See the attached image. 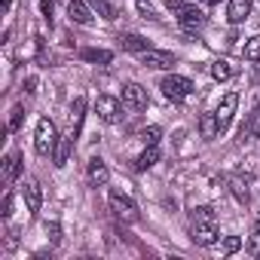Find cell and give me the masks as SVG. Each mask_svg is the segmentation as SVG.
I'll use <instances>...</instances> for the list:
<instances>
[{
    "label": "cell",
    "mask_w": 260,
    "mask_h": 260,
    "mask_svg": "<svg viewBox=\"0 0 260 260\" xmlns=\"http://www.w3.org/2000/svg\"><path fill=\"white\" fill-rule=\"evenodd\" d=\"M80 55H83L86 61H95V64H110V58H113L107 49H83Z\"/></svg>",
    "instance_id": "7402d4cb"
},
{
    "label": "cell",
    "mask_w": 260,
    "mask_h": 260,
    "mask_svg": "<svg viewBox=\"0 0 260 260\" xmlns=\"http://www.w3.org/2000/svg\"><path fill=\"white\" fill-rule=\"evenodd\" d=\"M55 144H58V132H55V122L43 116V119L37 122V135H34V150H37L40 156H49V153L55 150Z\"/></svg>",
    "instance_id": "3957f363"
},
{
    "label": "cell",
    "mask_w": 260,
    "mask_h": 260,
    "mask_svg": "<svg viewBox=\"0 0 260 260\" xmlns=\"http://www.w3.org/2000/svg\"><path fill=\"white\" fill-rule=\"evenodd\" d=\"M193 242L208 248L217 242V220H214V208L211 205H199L193 211Z\"/></svg>",
    "instance_id": "6da1fadb"
},
{
    "label": "cell",
    "mask_w": 260,
    "mask_h": 260,
    "mask_svg": "<svg viewBox=\"0 0 260 260\" xmlns=\"http://www.w3.org/2000/svg\"><path fill=\"white\" fill-rule=\"evenodd\" d=\"M89 7H92V10H95L98 16H104L107 22H113V19H116V10H113V7L107 4V0H89Z\"/></svg>",
    "instance_id": "cb8c5ba5"
},
{
    "label": "cell",
    "mask_w": 260,
    "mask_h": 260,
    "mask_svg": "<svg viewBox=\"0 0 260 260\" xmlns=\"http://www.w3.org/2000/svg\"><path fill=\"white\" fill-rule=\"evenodd\" d=\"M175 55L172 52H162V49H147V52H141V64L144 68H153V71H169V68H175Z\"/></svg>",
    "instance_id": "8992f818"
},
{
    "label": "cell",
    "mask_w": 260,
    "mask_h": 260,
    "mask_svg": "<svg viewBox=\"0 0 260 260\" xmlns=\"http://www.w3.org/2000/svg\"><path fill=\"white\" fill-rule=\"evenodd\" d=\"M119 46H122L125 52H147V49H150V43H147L141 34H125V37H119Z\"/></svg>",
    "instance_id": "e0dca14e"
},
{
    "label": "cell",
    "mask_w": 260,
    "mask_h": 260,
    "mask_svg": "<svg viewBox=\"0 0 260 260\" xmlns=\"http://www.w3.org/2000/svg\"><path fill=\"white\" fill-rule=\"evenodd\" d=\"M159 135H162V128H159V125H150V128H144V132H141V141L150 147V144L159 141Z\"/></svg>",
    "instance_id": "484cf974"
},
{
    "label": "cell",
    "mask_w": 260,
    "mask_h": 260,
    "mask_svg": "<svg viewBox=\"0 0 260 260\" xmlns=\"http://www.w3.org/2000/svg\"><path fill=\"white\" fill-rule=\"evenodd\" d=\"M95 110H98V116H101L104 122H119L122 104H119V98H113V95H98Z\"/></svg>",
    "instance_id": "52a82bcc"
},
{
    "label": "cell",
    "mask_w": 260,
    "mask_h": 260,
    "mask_svg": "<svg viewBox=\"0 0 260 260\" xmlns=\"http://www.w3.org/2000/svg\"><path fill=\"white\" fill-rule=\"evenodd\" d=\"M199 132H202V138H217L220 135V122H217V113H202V119H199Z\"/></svg>",
    "instance_id": "9a60e30c"
},
{
    "label": "cell",
    "mask_w": 260,
    "mask_h": 260,
    "mask_svg": "<svg viewBox=\"0 0 260 260\" xmlns=\"http://www.w3.org/2000/svg\"><path fill=\"white\" fill-rule=\"evenodd\" d=\"M211 77H214V80H230V77H233V68H230V61H223V58L211 61Z\"/></svg>",
    "instance_id": "603a6c76"
},
{
    "label": "cell",
    "mask_w": 260,
    "mask_h": 260,
    "mask_svg": "<svg viewBox=\"0 0 260 260\" xmlns=\"http://www.w3.org/2000/svg\"><path fill=\"white\" fill-rule=\"evenodd\" d=\"M22 113H25L22 107H13V116H10V128H19V125H22Z\"/></svg>",
    "instance_id": "83f0119b"
},
{
    "label": "cell",
    "mask_w": 260,
    "mask_h": 260,
    "mask_svg": "<svg viewBox=\"0 0 260 260\" xmlns=\"http://www.w3.org/2000/svg\"><path fill=\"white\" fill-rule=\"evenodd\" d=\"M40 13H43L46 22H52V0H43V4H40Z\"/></svg>",
    "instance_id": "f1b7e54d"
},
{
    "label": "cell",
    "mask_w": 260,
    "mask_h": 260,
    "mask_svg": "<svg viewBox=\"0 0 260 260\" xmlns=\"http://www.w3.org/2000/svg\"><path fill=\"white\" fill-rule=\"evenodd\" d=\"M107 181H110V172H107L104 159L92 156V159H89V184H92V187H104Z\"/></svg>",
    "instance_id": "7c38bea8"
},
{
    "label": "cell",
    "mask_w": 260,
    "mask_h": 260,
    "mask_svg": "<svg viewBox=\"0 0 260 260\" xmlns=\"http://www.w3.org/2000/svg\"><path fill=\"white\" fill-rule=\"evenodd\" d=\"M239 248H242V239H239V236H226V239H223V245H220V254H226V257H230V254H236Z\"/></svg>",
    "instance_id": "d4e9b609"
},
{
    "label": "cell",
    "mask_w": 260,
    "mask_h": 260,
    "mask_svg": "<svg viewBox=\"0 0 260 260\" xmlns=\"http://www.w3.org/2000/svg\"><path fill=\"white\" fill-rule=\"evenodd\" d=\"M251 132H254V138H260V107L254 113V128H251Z\"/></svg>",
    "instance_id": "1f68e13d"
},
{
    "label": "cell",
    "mask_w": 260,
    "mask_h": 260,
    "mask_svg": "<svg viewBox=\"0 0 260 260\" xmlns=\"http://www.w3.org/2000/svg\"><path fill=\"white\" fill-rule=\"evenodd\" d=\"M254 236H257V239H260V220H257V223H254Z\"/></svg>",
    "instance_id": "d6a6232c"
},
{
    "label": "cell",
    "mask_w": 260,
    "mask_h": 260,
    "mask_svg": "<svg viewBox=\"0 0 260 260\" xmlns=\"http://www.w3.org/2000/svg\"><path fill=\"white\" fill-rule=\"evenodd\" d=\"M107 205H110V211H113V217H119L122 223H135L138 220V205L128 199V196H122V193H110L107 196Z\"/></svg>",
    "instance_id": "277c9868"
},
{
    "label": "cell",
    "mask_w": 260,
    "mask_h": 260,
    "mask_svg": "<svg viewBox=\"0 0 260 260\" xmlns=\"http://www.w3.org/2000/svg\"><path fill=\"white\" fill-rule=\"evenodd\" d=\"M68 19H71L74 25H92L89 0H71V4H68Z\"/></svg>",
    "instance_id": "30bf717a"
},
{
    "label": "cell",
    "mask_w": 260,
    "mask_h": 260,
    "mask_svg": "<svg viewBox=\"0 0 260 260\" xmlns=\"http://www.w3.org/2000/svg\"><path fill=\"white\" fill-rule=\"evenodd\" d=\"M226 184H230V193H233V196H236V199H239L242 205H248V202H251V190H248V181H245V178L233 175V178H230Z\"/></svg>",
    "instance_id": "2e32d148"
},
{
    "label": "cell",
    "mask_w": 260,
    "mask_h": 260,
    "mask_svg": "<svg viewBox=\"0 0 260 260\" xmlns=\"http://www.w3.org/2000/svg\"><path fill=\"white\" fill-rule=\"evenodd\" d=\"M169 4H172V0H169ZM172 13L178 16L181 28L190 31V34H196V31L205 28V13H202L199 7H190V4H172Z\"/></svg>",
    "instance_id": "7a4b0ae2"
},
{
    "label": "cell",
    "mask_w": 260,
    "mask_h": 260,
    "mask_svg": "<svg viewBox=\"0 0 260 260\" xmlns=\"http://www.w3.org/2000/svg\"><path fill=\"white\" fill-rule=\"evenodd\" d=\"M74 141H77L74 135H64V138H58V144H55V166H58V169H61V166H68Z\"/></svg>",
    "instance_id": "ac0fdd59"
},
{
    "label": "cell",
    "mask_w": 260,
    "mask_h": 260,
    "mask_svg": "<svg viewBox=\"0 0 260 260\" xmlns=\"http://www.w3.org/2000/svg\"><path fill=\"white\" fill-rule=\"evenodd\" d=\"M242 55H245L248 61H260V34L245 40V46H242Z\"/></svg>",
    "instance_id": "44dd1931"
},
{
    "label": "cell",
    "mask_w": 260,
    "mask_h": 260,
    "mask_svg": "<svg viewBox=\"0 0 260 260\" xmlns=\"http://www.w3.org/2000/svg\"><path fill=\"white\" fill-rule=\"evenodd\" d=\"M22 193H25L28 211H31V214H37V211H40V205H43V190H40V184H37L34 178H28V181H25V187H22Z\"/></svg>",
    "instance_id": "8fae6325"
},
{
    "label": "cell",
    "mask_w": 260,
    "mask_h": 260,
    "mask_svg": "<svg viewBox=\"0 0 260 260\" xmlns=\"http://www.w3.org/2000/svg\"><path fill=\"white\" fill-rule=\"evenodd\" d=\"M0 214H4V217H10V214H13V193H7V196H4V211H0Z\"/></svg>",
    "instance_id": "f546056e"
},
{
    "label": "cell",
    "mask_w": 260,
    "mask_h": 260,
    "mask_svg": "<svg viewBox=\"0 0 260 260\" xmlns=\"http://www.w3.org/2000/svg\"><path fill=\"white\" fill-rule=\"evenodd\" d=\"M156 159H159V150H156V144H150V147L135 159V166H132V169H135V172H147L150 166H156Z\"/></svg>",
    "instance_id": "ffe728a7"
},
{
    "label": "cell",
    "mask_w": 260,
    "mask_h": 260,
    "mask_svg": "<svg viewBox=\"0 0 260 260\" xmlns=\"http://www.w3.org/2000/svg\"><path fill=\"white\" fill-rule=\"evenodd\" d=\"M236 104H239V95L236 92H226L223 98H220V104H217V122H220V132L230 125V119H233V113H236Z\"/></svg>",
    "instance_id": "9c48e42d"
},
{
    "label": "cell",
    "mask_w": 260,
    "mask_h": 260,
    "mask_svg": "<svg viewBox=\"0 0 260 260\" xmlns=\"http://www.w3.org/2000/svg\"><path fill=\"white\" fill-rule=\"evenodd\" d=\"M159 89H162V95H166V98H172V101H184V98H187V95L193 92V83H190L187 77L169 74V77H162Z\"/></svg>",
    "instance_id": "5b68a950"
},
{
    "label": "cell",
    "mask_w": 260,
    "mask_h": 260,
    "mask_svg": "<svg viewBox=\"0 0 260 260\" xmlns=\"http://www.w3.org/2000/svg\"><path fill=\"white\" fill-rule=\"evenodd\" d=\"M83 116H86V98L77 95L74 104H71V135H74V138L80 135V128H83Z\"/></svg>",
    "instance_id": "5bb4252c"
},
{
    "label": "cell",
    "mask_w": 260,
    "mask_h": 260,
    "mask_svg": "<svg viewBox=\"0 0 260 260\" xmlns=\"http://www.w3.org/2000/svg\"><path fill=\"white\" fill-rule=\"evenodd\" d=\"M248 16H251V0H230V7H226V19H230L233 25H242Z\"/></svg>",
    "instance_id": "4fadbf2b"
},
{
    "label": "cell",
    "mask_w": 260,
    "mask_h": 260,
    "mask_svg": "<svg viewBox=\"0 0 260 260\" xmlns=\"http://www.w3.org/2000/svg\"><path fill=\"white\" fill-rule=\"evenodd\" d=\"M19 172H22V156H19V153H10V156L4 159V181L13 184V181L19 178Z\"/></svg>",
    "instance_id": "d6986e66"
},
{
    "label": "cell",
    "mask_w": 260,
    "mask_h": 260,
    "mask_svg": "<svg viewBox=\"0 0 260 260\" xmlns=\"http://www.w3.org/2000/svg\"><path fill=\"white\" fill-rule=\"evenodd\" d=\"M138 13H141V19H159V16H156V10L147 4V0H138Z\"/></svg>",
    "instance_id": "4316f807"
},
{
    "label": "cell",
    "mask_w": 260,
    "mask_h": 260,
    "mask_svg": "<svg viewBox=\"0 0 260 260\" xmlns=\"http://www.w3.org/2000/svg\"><path fill=\"white\" fill-rule=\"evenodd\" d=\"M122 104L132 107V110L147 107V89H144L141 83H125V86H122Z\"/></svg>",
    "instance_id": "ba28073f"
},
{
    "label": "cell",
    "mask_w": 260,
    "mask_h": 260,
    "mask_svg": "<svg viewBox=\"0 0 260 260\" xmlns=\"http://www.w3.org/2000/svg\"><path fill=\"white\" fill-rule=\"evenodd\" d=\"M25 92H28V95L37 92V77H28V80H25Z\"/></svg>",
    "instance_id": "4dcf8cb0"
}]
</instances>
